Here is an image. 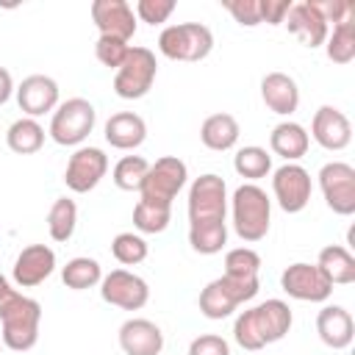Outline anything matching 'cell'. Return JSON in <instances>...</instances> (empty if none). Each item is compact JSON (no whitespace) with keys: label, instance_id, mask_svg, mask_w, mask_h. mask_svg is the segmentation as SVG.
<instances>
[{"label":"cell","instance_id":"cell-1","mask_svg":"<svg viewBox=\"0 0 355 355\" xmlns=\"http://www.w3.org/2000/svg\"><path fill=\"white\" fill-rule=\"evenodd\" d=\"M39 322L42 305L17 288L0 275V324H3V344L14 352H25L39 341Z\"/></svg>","mask_w":355,"mask_h":355},{"label":"cell","instance_id":"cell-2","mask_svg":"<svg viewBox=\"0 0 355 355\" xmlns=\"http://www.w3.org/2000/svg\"><path fill=\"white\" fill-rule=\"evenodd\" d=\"M291 330V308L283 300H266L255 308H247L236 316L233 338L241 349H263L266 344L280 341Z\"/></svg>","mask_w":355,"mask_h":355},{"label":"cell","instance_id":"cell-3","mask_svg":"<svg viewBox=\"0 0 355 355\" xmlns=\"http://www.w3.org/2000/svg\"><path fill=\"white\" fill-rule=\"evenodd\" d=\"M233 227L239 233L241 241H261L269 233V222H272V200L266 197V191L255 183H241L233 191Z\"/></svg>","mask_w":355,"mask_h":355},{"label":"cell","instance_id":"cell-4","mask_svg":"<svg viewBox=\"0 0 355 355\" xmlns=\"http://www.w3.org/2000/svg\"><path fill=\"white\" fill-rule=\"evenodd\" d=\"M227 186L219 175L205 172L189 186V227L227 225Z\"/></svg>","mask_w":355,"mask_h":355},{"label":"cell","instance_id":"cell-5","mask_svg":"<svg viewBox=\"0 0 355 355\" xmlns=\"http://www.w3.org/2000/svg\"><path fill=\"white\" fill-rule=\"evenodd\" d=\"M258 294V277H230L222 275L200 291V311L208 319H227L241 302Z\"/></svg>","mask_w":355,"mask_h":355},{"label":"cell","instance_id":"cell-6","mask_svg":"<svg viewBox=\"0 0 355 355\" xmlns=\"http://www.w3.org/2000/svg\"><path fill=\"white\" fill-rule=\"evenodd\" d=\"M94 122H97L94 105L89 100H83V97H69V100L58 103V108L53 111L47 133L61 147H78L94 130Z\"/></svg>","mask_w":355,"mask_h":355},{"label":"cell","instance_id":"cell-7","mask_svg":"<svg viewBox=\"0 0 355 355\" xmlns=\"http://www.w3.org/2000/svg\"><path fill=\"white\" fill-rule=\"evenodd\" d=\"M158 50L172 61H202L214 50V33L202 22L169 25L158 36Z\"/></svg>","mask_w":355,"mask_h":355},{"label":"cell","instance_id":"cell-8","mask_svg":"<svg viewBox=\"0 0 355 355\" xmlns=\"http://www.w3.org/2000/svg\"><path fill=\"white\" fill-rule=\"evenodd\" d=\"M155 75H158L155 53L150 47H139L136 44V47L128 50L122 67L114 75V92L122 100H139L153 89Z\"/></svg>","mask_w":355,"mask_h":355},{"label":"cell","instance_id":"cell-9","mask_svg":"<svg viewBox=\"0 0 355 355\" xmlns=\"http://www.w3.org/2000/svg\"><path fill=\"white\" fill-rule=\"evenodd\" d=\"M186 178H189L186 164H183L178 155H164V158H158L155 164H150L147 178H144L139 194H141L144 202L172 208V200H175L178 191L186 186Z\"/></svg>","mask_w":355,"mask_h":355},{"label":"cell","instance_id":"cell-10","mask_svg":"<svg viewBox=\"0 0 355 355\" xmlns=\"http://www.w3.org/2000/svg\"><path fill=\"white\" fill-rule=\"evenodd\" d=\"M319 189L324 202L338 216L355 214V169L344 161H330L319 169Z\"/></svg>","mask_w":355,"mask_h":355},{"label":"cell","instance_id":"cell-11","mask_svg":"<svg viewBox=\"0 0 355 355\" xmlns=\"http://www.w3.org/2000/svg\"><path fill=\"white\" fill-rule=\"evenodd\" d=\"M272 191H275L277 205L286 214H300L311 202L313 183H311V175H308L305 166H300V164H283L280 169L272 172Z\"/></svg>","mask_w":355,"mask_h":355},{"label":"cell","instance_id":"cell-12","mask_svg":"<svg viewBox=\"0 0 355 355\" xmlns=\"http://www.w3.org/2000/svg\"><path fill=\"white\" fill-rule=\"evenodd\" d=\"M280 286L288 297L302 302H324L333 294V283L324 277V272L316 263H291L280 275Z\"/></svg>","mask_w":355,"mask_h":355},{"label":"cell","instance_id":"cell-13","mask_svg":"<svg viewBox=\"0 0 355 355\" xmlns=\"http://www.w3.org/2000/svg\"><path fill=\"white\" fill-rule=\"evenodd\" d=\"M108 172V155L100 147H78L64 169V183L75 194L92 191Z\"/></svg>","mask_w":355,"mask_h":355},{"label":"cell","instance_id":"cell-14","mask_svg":"<svg viewBox=\"0 0 355 355\" xmlns=\"http://www.w3.org/2000/svg\"><path fill=\"white\" fill-rule=\"evenodd\" d=\"M100 297L108 305H116L122 311H139L147 305L150 288L139 275L128 269H114L100 280Z\"/></svg>","mask_w":355,"mask_h":355},{"label":"cell","instance_id":"cell-15","mask_svg":"<svg viewBox=\"0 0 355 355\" xmlns=\"http://www.w3.org/2000/svg\"><path fill=\"white\" fill-rule=\"evenodd\" d=\"M311 136L319 147L338 153L352 141V125H349L347 114L338 111L336 105H322V108H316V114L311 119Z\"/></svg>","mask_w":355,"mask_h":355},{"label":"cell","instance_id":"cell-16","mask_svg":"<svg viewBox=\"0 0 355 355\" xmlns=\"http://www.w3.org/2000/svg\"><path fill=\"white\" fill-rule=\"evenodd\" d=\"M92 19H94L100 36H114V39L130 42L136 33V14L125 0H94Z\"/></svg>","mask_w":355,"mask_h":355},{"label":"cell","instance_id":"cell-17","mask_svg":"<svg viewBox=\"0 0 355 355\" xmlns=\"http://www.w3.org/2000/svg\"><path fill=\"white\" fill-rule=\"evenodd\" d=\"M14 92L22 114L31 119L58 108V83L50 75H28Z\"/></svg>","mask_w":355,"mask_h":355},{"label":"cell","instance_id":"cell-18","mask_svg":"<svg viewBox=\"0 0 355 355\" xmlns=\"http://www.w3.org/2000/svg\"><path fill=\"white\" fill-rule=\"evenodd\" d=\"M55 269V252L47 244H28L14 261V283L19 288H33L44 283Z\"/></svg>","mask_w":355,"mask_h":355},{"label":"cell","instance_id":"cell-19","mask_svg":"<svg viewBox=\"0 0 355 355\" xmlns=\"http://www.w3.org/2000/svg\"><path fill=\"white\" fill-rule=\"evenodd\" d=\"M119 347L125 355H161L164 333L150 319H128L119 327Z\"/></svg>","mask_w":355,"mask_h":355},{"label":"cell","instance_id":"cell-20","mask_svg":"<svg viewBox=\"0 0 355 355\" xmlns=\"http://www.w3.org/2000/svg\"><path fill=\"white\" fill-rule=\"evenodd\" d=\"M286 25H288V31L305 44V47H319V44H324V39H327V22L322 19V14L313 8V3L311 0H305V3H291V8H288V14H286Z\"/></svg>","mask_w":355,"mask_h":355},{"label":"cell","instance_id":"cell-21","mask_svg":"<svg viewBox=\"0 0 355 355\" xmlns=\"http://www.w3.org/2000/svg\"><path fill=\"white\" fill-rule=\"evenodd\" d=\"M316 333L330 349H347L355 338V322L347 308L324 305L316 316Z\"/></svg>","mask_w":355,"mask_h":355},{"label":"cell","instance_id":"cell-22","mask_svg":"<svg viewBox=\"0 0 355 355\" xmlns=\"http://www.w3.org/2000/svg\"><path fill=\"white\" fill-rule=\"evenodd\" d=\"M261 97H263L266 108L275 111V114H280V116L294 114L297 105H300V89H297L294 78L286 75V72H269V75H263V80H261Z\"/></svg>","mask_w":355,"mask_h":355},{"label":"cell","instance_id":"cell-23","mask_svg":"<svg viewBox=\"0 0 355 355\" xmlns=\"http://www.w3.org/2000/svg\"><path fill=\"white\" fill-rule=\"evenodd\" d=\"M147 139V125L133 111H119L105 122V141L116 150H136Z\"/></svg>","mask_w":355,"mask_h":355},{"label":"cell","instance_id":"cell-24","mask_svg":"<svg viewBox=\"0 0 355 355\" xmlns=\"http://www.w3.org/2000/svg\"><path fill=\"white\" fill-rule=\"evenodd\" d=\"M308 144H311V136L300 122H280L269 136L272 153L286 158V164H294L297 158H302L308 153Z\"/></svg>","mask_w":355,"mask_h":355},{"label":"cell","instance_id":"cell-25","mask_svg":"<svg viewBox=\"0 0 355 355\" xmlns=\"http://www.w3.org/2000/svg\"><path fill=\"white\" fill-rule=\"evenodd\" d=\"M239 122H236V116L233 114H211L202 125H200V141L208 147V150H214V153H225V150H230V147H236V141H239Z\"/></svg>","mask_w":355,"mask_h":355},{"label":"cell","instance_id":"cell-26","mask_svg":"<svg viewBox=\"0 0 355 355\" xmlns=\"http://www.w3.org/2000/svg\"><path fill=\"white\" fill-rule=\"evenodd\" d=\"M316 266L324 272V277H327L333 286H349V283H355V258H352V252H349L347 247H341V244H327V247H322Z\"/></svg>","mask_w":355,"mask_h":355},{"label":"cell","instance_id":"cell-27","mask_svg":"<svg viewBox=\"0 0 355 355\" xmlns=\"http://www.w3.org/2000/svg\"><path fill=\"white\" fill-rule=\"evenodd\" d=\"M6 144L19 153V155H31V153H39L42 144H44V128L31 119V116H19L17 122L8 125L6 130Z\"/></svg>","mask_w":355,"mask_h":355},{"label":"cell","instance_id":"cell-28","mask_svg":"<svg viewBox=\"0 0 355 355\" xmlns=\"http://www.w3.org/2000/svg\"><path fill=\"white\" fill-rule=\"evenodd\" d=\"M61 280H64L67 288L83 291V288H92V286H97L103 280V269H100V263L94 258L78 255V258L67 261V266L61 269Z\"/></svg>","mask_w":355,"mask_h":355},{"label":"cell","instance_id":"cell-29","mask_svg":"<svg viewBox=\"0 0 355 355\" xmlns=\"http://www.w3.org/2000/svg\"><path fill=\"white\" fill-rule=\"evenodd\" d=\"M78 225V205L69 197H58L47 214V230L53 241H69Z\"/></svg>","mask_w":355,"mask_h":355},{"label":"cell","instance_id":"cell-30","mask_svg":"<svg viewBox=\"0 0 355 355\" xmlns=\"http://www.w3.org/2000/svg\"><path fill=\"white\" fill-rule=\"evenodd\" d=\"M324 47L333 64H349L355 58V17L333 25V33H327Z\"/></svg>","mask_w":355,"mask_h":355},{"label":"cell","instance_id":"cell-31","mask_svg":"<svg viewBox=\"0 0 355 355\" xmlns=\"http://www.w3.org/2000/svg\"><path fill=\"white\" fill-rule=\"evenodd\" d=\"M233 169L247 178V180H258V178H266L272 172V155L258 147V144H250V147H241L233 158Z\"/></svg>","mask_w":355,"mask_h":355},{"label":"cell","instance_id":"cell-32","mask_svg":"<svg viewBox=\"0 0 355 355\" xmlns=\"http://www.w3.org/2000/svg\"><path fill=\"white\" fill-rule=\"evenodd\" d=\"M147 169L150 164L141 158V155H125L116 161L111 178H114V186L122 189V191H139L144 178H147Z\"/></svg>","mask_w":355,"mask_h":355},{"label":"cell","instance_id":"cell-33","mask_svg":"<svg viewBox=\"0 0 355 355\" xmlns=\"http://www.w3.org/2000/svg\"><path fill=\"white\" fill-rule=\"evenodd\" d=\"M169 222H172V208L153 205L144 200H139L133 208V227L139 233H164L169 227Z\"/></svg>","mask_w":355,"mask_h":355},{"label":"cell","instance_id":"cell-34","mask_svg":"<svg viewBox=\"0 0 355 355\" xmlns=\"http://www.w3.org/2000/svg\"><path fill=\"white\" fill-rule=\"evenodd\" d=\"M111 255L125 266H136L147 258V241L139 233H116L111 241Z\"/></svg>","mask_w":355,"mask_h":355},{"label":"cell","instance_id":"cell-35","mask_svg":"<svg viewBox=\"0 0 355 355\" xmlns=\"http://www.w3.org/2000/svg\"><path fill=\"white\" fill-rule=\"evenodd\" d=\"M261 272V255L250 247H236L225 255V275L230 277H258Z\"/></svg>","mask_w":355,"mask_h":355},{"label":"cell","instance_id":"cell-36","mask_svg":"<svg viewBox=\"0 0 355 355\" xmlns=\"http://www.w3.org/2000/svg\"><path fill=\"white\" fill-rule=\"evenodd\" d=\"M130 44L122 42V39H114V36H97V44H94V55L100 64L111 67V69H119L125 55H128Z\"/></svg>","mask_w":355,"mask_h":355},{"label":"cell","instance_id":"cell-37","mask_svg":"<svg viewBox=\"0 0 355 355\" xmlns=\"http://www.w3.org/2000/svg\"><path fill=\"white\" fill-rule=\"evenodd\" d=\"M175 0H139L136 3V17L147 25H161L172 17Z\"/></svg>","mask_w":355,"mask_h":355},{"label":"cell","instance_id":"cell-38","mask_svg":"<svg viewBox=\"0 0 355 355\" xmlns=\"http://www.w3.org/2000/svg\"><path fill=\"white\" fill-rule=\"evenodd\" d=\"M222 6L233 14V19L239 25H244V28L261 25V0H225Z\"/></svg>","mask_w":355,"mask_h":355},{"label":"cell","instance_id":"cell-39","mask_svg":"<svg viewBox=\"0 0 355 355\" xmlns=\"http://www.w3.org/2000/svg\"><path fill=\"white\" fill-rule=\"evenodd\" d=\"M311 3H313V8L322 14V19H324V22H333V25H338V22L355 17V6H352L349 0H311Z\"/></svg>","mask_w":355,"mask_h":355},{"label":"cell","instance_id":"cell-40","mask_svg":"<svg viewBox=\"0 0 355 355\" xmlns=\"http://www.w3.org/2000/svg\"><path fill=\"white\" fill-rule=\"evenodd\" d=\"M189 355H230V344L216 333H205L189 344Z\"/></svg>","mask_w":355,"mask_h":355},{"label":"cell","instance_id":"cell-41","mask_svg":"<svg viewBox=\"0 0 355 355\" xmlns=\"http://www.w3.org/2000/svg\"><path fill=\"white\" fill-rule=\"evenodd\" d=\"M291 3L288 0H261V22L269 25H283Z\"/></svg>","mask_w":355,"mask_h":355},{"label":"cell","instance_id":"cell-42","mask_svg":"<svg viewBox=\"0 0 355 355\" xmlns=\"http://www.w3.org/2000/svg\"><path fill=\"white\" fill-rule=\"evenodd\" d=\"M14 94V80H11V72L6 67H0V105L8 103V97Z\"/></svg>","mask_w":355,"mask_h":355},{"label":"cell","instance_id":"cell-43","mask_svg":"<svg viewBox=\"0 0 355 355\" xmlns=\"http://www.w3.org/2000/svg\"><path fill=\"white\" fill-rule=\"evenodd\" d=\"M0 347H3V341H0Z\"/></svg>","mask_w":355,"mask_h":355}]
</instances>
